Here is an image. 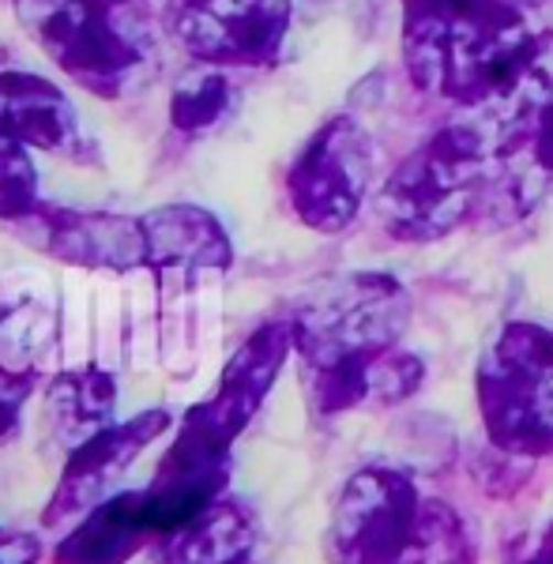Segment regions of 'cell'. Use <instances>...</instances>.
<instances>
[{"label": "cell", "mask_w": 553, "mask_h": 564, "mask_svg": "<svg viewBox=\"0 0 553 564\" xmlns=\"http://www.w3.org/2000/svg\"><path fill=\"white\" fill-rule=\"evenodd\" d=\"M23 31L95 98H121L151 65L148 0H12Z\"/></svg>", "instance_id": "obj_1"}, {"label": "cell", "mask_w": 553, "mask_h": 564, "mask_svg": "<svg viewBox=\"0 0 553 564\" xmlns=\"http://www.w3.org/2000/svg\"><path fill=\"white\" fill-rule=\"evenodd\" d=\"M286 0H166V26L196 65H271L286 39Z\"/></svg>", "instance_id": "obj_2"}, {"label": "cell", "mask_w": 553, "mask_h": 564, "mask_svg": "<svg viewBox=\"0 0 553 564\" xmlns=\"http://www.w3.org/2000/svg\"><path fill=\"white\" fill-rule=\"evenodd\" d=\"M170 430L166 411H143L129 422H113L102 433H95L79 448L68 452V463L57 478L50 505L42 512L45 527H68L79 523L87 512H95L102 500L113 497V486L129 475L135 456L151 448L162 433Z\"/></svg>", "instance_id": "obj_3"}, {"label": "cell", "mask_w": 553, "mask_h": 564, "mask_svg": "<svg viewBox=\"0 0 553 564\" xmlns=\"http://www.w3.org/2000/svg\"><path fill=\"white\" fill-rule=\"evenodd\" d=\"M20 234L42 257L72 263V268L113 271V275L148 268V234H143V218L135 215L79 212V207L42 199L39 212L20 223Z\"/></svg>", "instance_id": "obj_4"}, {"label": "cell", "mask_w": 553, "mask_h": 564, "mask_svg": "<svg viewBox=\"0 0 553 564\" xmlns=\"http://www.w3.org/2000/svg\"><path fill=\"white\" fill-rule=\"evenodd\" d=\"M0 132L20 140L26 151L68 159L84 151L76 106L53 79L26 68H0Z\"/></svg>", "instance_id": "obj_5"}, {"label": "cell", "mask_w": 553, "mask_h": 564, "mask_svg": "<svg viewBox=\"0 0 553 564\" xmlns=\"http://www.w3.org/2000/svg\"><path fill=\"white\" fill-rule=\"evenodd\" d=\"M148 234V268L162 282H193L204 271H223L230 263L219 218L193 204H166L143 215Z\"/></svg>", "instance_id": "obj_6"}, {"label": "cell", "mask_w": 553, "mask_h": 564, "mask_svg": "<svg viewBox=\"0 0 553 564\" xmlns=\"http://www.w3.org/2000/svg\"><path fill=\"white\" fill-rule=\"evenodd\" d=\"M361 162L350 124H328L290 174V196L313 226H339L355 212Z\"/></svg>", "instance_id": "obj_7"}, {"label": "cell", "mask_w": 553, "mask_h": 564, "mask_svg": "<svg viewBox=\"0 0 553 564\" xmlns=\"http://www.w3.org/2000/svg\"><path fill=\"white\" fill-rule=\"evenodd\" d=\"M159 539L143 489H121L72 527L53 550V564H129Z\"/></svg>", "instance_id": "obj_8"}, {"label": "cell", "mask_w": 553, "mask_h": 564, "mask_svg": "<svg viewBox=\"0 0 553 564\" xmlns=\"http://www.w3.org/2000/svg\"><path fill=\"white\" fill-rule=\"evenodd\" d=\"M117 411V377L102 366L65 369L45 384V414L57 430V441L79 448L106 425H113Z\"/></svg>", "instance_id": "obj_9"}, {"label": "cell", "mask_w": 553, "mask_h": 564, "mask_svg": "<svg viewBox=\"0 0 553 564\" xmlns=\"http://www.w3.org/2000/svg\"><path fill=\"white\" fill-rule=\"evenodd\" d=\"M249 523L234 505H212L193 523L162 534L143 553V564H238Z\"/></svg>", "instance_id": "obj_10"}, {"label": "cell", "mask_w": 553, "mask_h": 564, "mask_svg": "<svg viewBox=\"0 0 553 564\" xmlns=\"http://www.w3.org/2000/svg\"><path fill=\"white\" fill-rule=\"evenodd\" d=\"M279 354L283 350L275 347V335L271 332L257 335V339L226 366V377H223L219 391H215V399H207V403L196 406V411L207 417V425L219 430L226 441H234L241 425L249 422V414L257 411L271 372L279 366Z\"/></svg>", "instance_id": "obj_11"}, {"label": "cell", "mask_w": 553, "mask_h": 564, "mask_svg": "<svg viewBox=\"0 0 553 564\" xmlns=\"http://www.w3.org/2000/svg\"><path fill=\"white\" fill-rule=\"evenodd\" d=\"M234 87L230 76L215 65H196L177 79L174 98H170V124L181 135H204L230 117Z\"/></svg>", "instance_id": "obj_12"}, {"label": "cell", "mask_w": 553, "mask_h": 564, "mask_svg": "<svg viewBox=\"0 0 553 564\" xmlns=\"http://www.w3.org/2000/svg\"><path fill=\"white\" fill-rule=\"evenodd\" d=\"M39 170L20 140L0 132V223L20 226L39 212Z\"/></svg>", "instance_id": "obj_13"}, {"label": "cell", "mask_w": 553, "mask_h": 564, "mask_svg": "<svg viewBox=\"0 0 553 564\" xmlns=\"http://www.w3.org/2000/svg\"><path fill=\"white\" fill-rule=\"evenodd\" d=\"M34 384H39V372H12L0 369V444L20 430L23 403L31 399Z\"/></svg>", "instance_id": "obj_14"}, {"label": "cell", "mask_w": 553, "mask_h": 564, "mask_svg": "<svg viewBox=\"0 0 553 564\" xmlns=\"http://www.w3.org/2000/svg\"><path fill=\"white\" fill-rule=\"evenodd\" d=\"M42 542L26 531H4L0 527V564H39Z\"/></svg>", "instance_id": "obj_15"}, {"label": "cell", "mask_w": 553, "mask_h": 564, "mask_svg": "<svg viewBox=\"0 0 553 564\" xmlns=\"http://www.w3.org/2000/svg\"><path fill=\"white\" fill-rule=\"evenodd\" d=\"M238 564H241V561H238Z\"/></svg>", "instance_id": "obj_16"}]
</instances>
